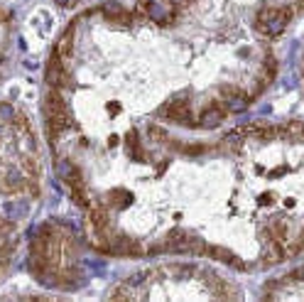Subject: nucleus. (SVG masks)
I'll list each match as a JSON object with an SVG mask.
<instances>
[{
	"label": "nucleus",
	"mask_w": 304,
	"mask_h": 302,
	"mask_svg": "<svg viewBox=\"0 0 304 302\" xmlns=\"http://www.w3.org/2000/svg\"><path fill=\"white\" fill-rule=\"evenodd\" d=\"M300 130H302V133H304V123H302V125H300Z\"/></svg>",
	"instance_id": "16"
},
{
	"label": "nucleus",
	"mask_w": 304,
	"mask_h": 302,
	"mask_svg": "<svg viewBox=\"0 0 304 302\" xmlns=\"http://www.w3.org/2000/svg\"><path fill=\"white\" fill-rule=\"evenodd\" d=\"M64 57L57 54V52H52V57H49V64H47V84H49V89H71L74 86V79L69 76V71L64 69Z\"/></svg>",
	"instance_id": "2"
},
{
	"label": "nucleus",
	"mask_w": 304,
	"mask_h": 302,
	"mask_svg": "<svg viewBox=\"0 0 304 302\" xmlns=\"http://www.w3.org/2000/svg\"><path fill=\"white\" fill-rule=\"evenodd\" d=\"M25 189H27L25 175H15L12 170H5L0 175V192L2 194H15V192H25Z\"/></svg>",
	"instance_id": "5"
},
{
	"label": "nucleus",
	"mask_w": 304,
	"mask_h": 302,
	"mask_svg": "<svg viewBox=\"0 0 304 302\" xmlns=\"http://www.w3.org/2000/svg\"><path fill=\"white\" fill-rule=\"evenodd\" d=\"M159 116L162 118H169L172 123H179L184 128H194V125H199L196 118H194V111H191V106H189V98H186V93H177V96H172L162 108H159Z\"/></svg>",
	"instance_id": "1"
},
{
	"label": "nucleus",
	"mask_w": 304,
	"mask_h": 302,
	"mask_svg": "<svg viewBox=\"0 0 304 302\" xmlns=\"http://www.w3.org/2000/svg\"><path fill=\"white\" fill-rule=\"evenodd\" d=\"M125 143H128V150L130 155L135 157V160H145V150H143V145H140V140H138V130L135 128H130L128 133H125Z\"/></svg>",
	"instance_id": "7"
},
{
	"label": "nucleus",
	"mask_w": 304,
	"mask_h": 302,
	"mask_svg": "<svg viewBox=\"0 0 304 302\" xmlns=\"http://www.w3.org/2000/svg\"><path fill=\"white\" fill-rule=\"evenodd\" d=\"M101 12H103L106 20H111L113 25H123V27H130L138 20V15L133 10H125L121 2H103L101 5Z\"/></svg>",
	"instance_id": "3"
},
{
	"label": "nucleus",
	"mask_w": 304,
	"mask_h": 302,
	"mask_svg": "<svg viewBox=\"0 0 304 302\" xmlns=\"http://www.w3.org/2000/svg\"><path fill=\"white\" fill-rule=\"evenodd\" d=\"M167 5H172L174 10H182L184 5H189V2H194V0H164Z\"/></svg>",
	"instance_id": "12"
},
{
	"label": "nucleus",
	"mask_w": 304,
	"mask_h": 302,
	"mask_svg": "<svg viewBox=\"0 0 304 302\" xmlns=\"http://www.w3.org/2000/svg\"><path fill=\"white\" fill-rule=\"evenodd\" d=\"M297 5H300V10H304V0H297Z\"/></svg>",
	"instance_id": "15"
},
{
	"label": "nucleus",
	"mask_w": 304,
	"mask_h": 302,
	"mask_svg": "<svg viewBox=\"0 0 304 302\" xmlns=\"http://www.w3.org/2000/svg\"><path fill=\"white\" fill-rule=\"evenodd\" d=\"M275 74H277V59H275L273 52H265V57H263V76L268 81H273Z\"/></svg>",
	"instance_id": "9"
},
{
	"label": "nucleus",
	"mask_w": 304,
	"mask_h": 302,
	"mask_svg": "<svg viewBox=\"0 0 304 302\" xmlns=\"http://www.w3.org/2000/svg\"><path fill=\"white\" fill-rule=\"evenodd\" d=\"M223 118H226V108H223V103H221V101H213L211 106L204 108V113L199 116V121L196 123H199L201 128H216Z\"/></svg>",
	"instance_id": "6"
},
{
	"label": "nucleus",
	"mask_w": 304,
	"mask_h": 302,
	"mask_svg": "<svg viewBox=\"0 0 304 302\" xmlns=\"http://www.w3.org/2000/svg\"><path fill=\"white\" fill-rule=\"evenodd\" d=\"M300 278H304V266H302V268H297V271H292L287 278H285V280H300Z\"/></svg>",
	"instance_id": "13"
},
{
	"label": "nucleus",
	"mask_w": 304,
	"mask_h": 302,
	"mask_svg": "<svg viewBox=\"0 0 304 302\" xmlns=\"http://www.w3.org/2000/svg\"><path fill=\"white\" fill-rule=\"evenodd\" d=\"M204 256H209L213 261H221V263H226V266H233V268H238V271H245L248 266L241 263V258L236 256V253H231L228 248H223V246H206L204 248Z\"/></svg>",
	"instance_id": "4"
},
{
	"label": "nucleus",
	"mask_w": 304,
	"mask_h": 302,
	"mask_svg": "<svg viewBox=\"0 0 304 302\" xmlns=\"http://www.w3.org/2000/svg\"><path fill=\"white\" fill-rule=\"evenodd\" d=\"M152 7H154V2L152 0H138L135 2V7H133V12L138 15V20H148L152 12Z\"/></svg>",
	"instance_id": "10"
},
{
	"label": "nucleus",
	"mask_w": 304,
	"mask_h": 302,
	"mask_svg": "<svg viewBox=\"0 0 304 302\" xmlns=\"http://www.w3.org/2000/svg\"><path fill=\"white\" fill-rule=\"evenodd\" d=\"M71 42H74V27H69V30L59 37V42H57L54 52H57V54H61V57H66V54H69V49H71Z\"/></svg>",
	"instance_id": "8"
},
{
	"label": "nucleus",
	"mask_w": 304,
	"mask_h": 302,
	"mask_svg": "<svg viewBox=\"0 0 304 302\" xmlns=\"http://www.w3.org/2000/svg\"><path fill=\"white\" fill-rule=\"evenodd\" d=\"M297 243H300V248H304V229L300 231V239H297Z\"/></svg>",
	"instance_id": "14"
},
{
	"label": "nucleus",
	"mask_w": 304,
	"mask_h": 302,
	"mask_svg": "<svg viewBox=\"0 0 304 302\" xmlns=\"http://www.w3.org/2000/svg\"><path fill=\"white\" fill-rule=\"evenodd\" d=\"M148 133H150V138H157V140H162V143H169V135H167L159 125H150Z\"/></svg>",
	"instance_id": "11"
}]
</instances>
